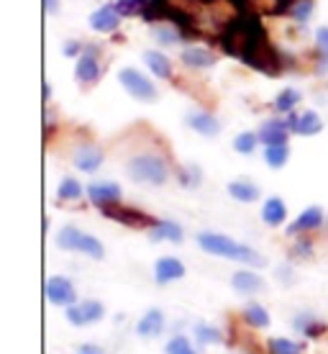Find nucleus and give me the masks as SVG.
<instances>
[{
  "label": "nucleus",
  "instance_id": "1",
  "mask_svg": "<svg viewBox=\"0 0 328 354\" xmlns=\"http://www.w3.org/2000/svg\"><path fill=\"white\" fill-rule=\"evenodd\" d=\"M269 39L264 34V26L257 16L251 13H241L231 21L229 26L221 31V49L231 57H239L247 64L254 54L267 44Z\"/></svg>",
  "mask_w": 328,
  "mask_h": 354
},
{
  "label": "nucleus",
  "instance_id": "2",
  "mask_svg": "<svg viewBox=\"0 0 328 354\" xmlns=\"http://www.w3.org/2000/svg\"><path fill=\"white\" fill-rule=\"evenodd\" d=\"M197 247L205 249L208 254H215V257H226L233 259V262H244L249 267H262L264 265V257L254 252L247 244H239V241L229 239L223 234H213V231H205V234H197Z\"/></svg>",
  "mask_w": 328,
  "mask_h": 354
},
{
  "label": "nucleus",
  "instance_id": "3",
  "mask_svg": "<svg viewBox=\"0 0 328 354\" xmlns=\"http://www.w3.org/2000/svg\"><path fill=\"white\" fill-rule=\"evenodd\" d=\"M126 172L133 183H146V185H164L169 177L167 162L160 154H136L128 162Z\"/></svg>",
  "mask_w": 328,
  "mask_h": 354
},
{
  "label": "nucleus",
  "instance_id": "4",
  "mask_svg": "<svg viewBox=\"0 0 328 354\" xmlns=\"http://www.w3.org/2000/svg\"><path fill=\"white\" fill-rule=\"evenodd\" d=\"M57 247L64 249V252H82L93 259H103L106 257V249L95 236H90L85 231H80L77 226H64L59 234H57Z\"/></svg>",
  "mask_w": 328,
  "mask_h": 354
},
{
  "label": "nucleus",
  "instance_id": "5",
  "mask_svg": "<svg viewBox=\"0 0 328 354\" xmlns=\"http://www.w3.org/2000/svg\"><path fill=\"white\" fill-rule=\"evenodd\" d=\"M100 213L110 218L115 223H124L128 229H154L157 226V218L149 216V213L139 211V208H131V205H121V203H110V205H103Z\"/></svg>",
  "mask_w": 328,
  "mask_h": 354
},
{
  "label": "nucleus",
  "instance_id": "6",
  "mask_svg": "<svg viewBox=\"0 0 328 354\" xmlns=\"http://www.w3.org/2000/svg\"><path fill=\"white\" fill-rule=\"evenodd\" d=\"M118 80H121L126 93L131 97H136L139 103H154V100L160 97L157 85H154L149 77H144V72L133 70V67H126V70L118 72Z\"/></svg>",
  "mask_w": 328,
  "mask_h": 354
},
{
  "label": "nucleus",
  "instance_id": "7",
  "mask_svg": "<svg viewBox=\"0 0 328 354\" xmlns=\"http://www.w3.org/2000/svg\"><path fill=\"white\" fill-rule=\"evenodd\" d=\"M103 316H106V306L98 301H82L67 308V321L72 326H90V324H98Z\"/></svg>",
  "mask_w": 328,
  "mask_h": 354
},
{
  "label": "nucleus",
  "instance_id": "8",
  "mask_svg": "<svg viewBox=\"0 0 328 354\" xmlns=\"http://www.w3.org/2000/svg\"><path fill=\"white\" fill-rule=\"evenodd\" d=\"M46 298L52 306H75L77 303V290H75V285L62 277V274H54L46 280Z\"/></svg>",
  "mask_w": 328,
  "mask_h": 354
},
{
  "label": "nucleus",
  "instance_id": "9",
  "mask_svg": "<svg viewBox=\"0 0 328 354\" xmlns=\"http://www.w3.org/2000/svg\"><path fill=\"white\" fill-rule=\"evenodd\" d=\"M75 77L80 85H95L100 77V64H98V49L95 46H85L82 54L77 57L75 64Z\"/></svg>",
  "mask_w": 328,
  "mask_h": 354
},
{
  "label": "nucleus",
  "instance_id": "10",
  "mask_svg": "<svg viewBox=\"0 0 328 354\" xmlns=\"http://www.w3.org/2000/svg\"><path fill=\"white\" fill-rule=\"evenodd\" d=\"M287 129L298 136H316L323 131V121L316 111H305V113H287Z\"/></svg>",
  "mask_w": 328,
  "mask_h": 354
},
{
  "label": "nucleus",
  "instance_id": "11",
  "mask_svg": "<svg viewBox=\"0 0 328 354\" xmlns=\"http://www.w3.org/2000/svg\"><path fill=\"white\" fill-rule=\"evenodd\" d=\"M185 124L200 136H218L221 133V121L208 111H190L185 115Z\"/></svg>",
  "mask_w": 328,
  "mask_h": 354
},
{
  "label": "nucleus",
  "instance_id": "12",
  "mask_svg": "<svg viewBox=\"0 0 328 354\" xmlns=\"http://www.w3.org/2000/svg\"><path fill=\"white\" fill-rule=\"evenodd\" d=\"M88 24H90V28L98 31V34H110V31H115L118 24H121V13H118L115 6H103V8H98L90 16Z\"/></svg>",
  "mask_w": 328,
  "mask_h": 354
},
{
  "label": "nucleus",
  "instance_id": "13",
  "mask_svg": "<svg viewBox=\"0 0 328 354\" xmlns=\"http://www.w3.org/2000/svg\"><path fill=\"white\" fill-rule=\"evenodd\" d=\"M88 198L98 208L118 203L121 201V185L118 183H93V185H88Z\"/></svg>",
  "mask_w": 328,
  "mask_h": 354
},
{
  "label": "nucleus",
  "instance_id": "14",
  "mask_svg": "<svg viewBox=\"0 0 328 354\" xmlns=\"http://www.w3.org/2000/svg\"><path fill=\"white\" fill-rule=\"evenodd\" d=\"M72 162H75V167L82 169V172H98V167L103 165V151H100L98 147H93V144H82V147L75 149Z\"/></svg>",
  "mask_w": 328,
  "mask_h": 354
},
{
  "label": "nucleus",
  "instance_id": "15",
  "mask_svg": "<svg viewBox=\"0 0 328 354\" xmlns=\"http://www.w3.org/2000/svg\"><path fill=\"white\" fill-rule=\"evenodd\" d=\"M180 277H185V265H182L177 257L157 259V265H154V280H157V283L167 285V283L180 280Z\"/></svg>",
  "mask_w": 328,
  "mask_h": 354
},
{
  "label": "nucleus",
  "instance_id": "16",
  "mask_svg": "<svg viewBox=\"0 0 328 354\" xmlns=\"http://www.w3.org/2000/svg\"><path fill=\"white\" fill-rule=\"evenodd\" d=\"M320 223H323V208H320V205H311V208H305V211L287 226V234L295 236V234H302V231H313V229H318Z\"/></svg>",
  "mask_w": 328,
  "mask_h": 354
},
{
  "label": "nucleus",
  "instance_id": "17",
  "mask_svg": "<svg viewBox=\"0 0 328 354\" xmlns=\"http://www.w3.org/2000/svg\"><path fill=\"white\" fill-rule=\"evenodd\" d=\"M180 59L190 70H205V67H213L215 64V54L203 49V46H187V49H182Z\"/></svg>",
  "mask_w": 328,
  "mask_h": 354
},
{
  "label": "nucleus",
  "instance_id": "18",
  "mask_svg": "<svg viewBox=\"0 0 328 354\" xmlns=\"http://www.w3.org/2000/svg\"><path fill=\"white\" fill-rule=\"evenodd\" d=\"M257 133L264 147H272V144H287L290 129H287V121H264Z\"/></svg>",
  "mask_w": 328,
  "mask_h": 354
},
{
  "label": "nucleus",
  "instance_id": "19",
  "mask_svg": "<svg viewBox=\"0 0 328 354\" xmlns=\"http://www.w3.org/2000/svg\"><path fill=\"white\" fill-rule=\"evenodd\" d=\"M164 331V313L160 308H151L144 313V319L136 324V334L144 339H154Z\"/></svg>",
  "mask_w": 328,
  "mask_h": 354
},
{
  "label": "nucleus",
  "instance_id": "20",
  "mask_svg": "<svg viewBox=\"0 0 328 354\" xmlns=\"http://www.w3.org/2000/svg\"><path fill=\"white\" fill-rule=\"evenodd\" d=\"M231 285L241 295H254V292H259L264 288V280L257 272H251V270H239V272L231 277Z\"/></svg>",
  "mask_w": 328,
  "mask_h": 354
},
{
  "label": "nucleus",
  "instance_id": "21",
  "mask_svg": "<svg viewBox=\"0 0 328 354\" xmlns=\"http://www.w3.org/2000/svg\"><path fill=\"white\" fill-rule=\"evenodd\" d=\"M144 62H146V67H149L157 77H162V80H169L172 77V62H169L167 57L162 52H157V49H149V52H144Z\"/></svg>",
  "mask_w": 328,
  "mask_h": 354
},
{
  "label": "nucleus",
  "instance_id": "22",
  "mask_svg": "<svg viewBox=\"0 0 328 354\" xmlns=\"http://www.w3.org/2000/svg\"><path fill=\"white\" fill-rule=\"evenodd\" d=\"M151 241H172V244H180L182 241V226L175 221H160L154 229H149Z\"/></svg>",
  "mask_w": 328,
  "mask_h": 354
},
{
  "label": "nucleus",
  "instance_id": "23",
  "mask_svg": "<svg viewBox=\"0 0 328 354\" xmlns=\"http://www.w3.org/2000/svg\"><path fill=\"white\" fill-rule=\"evenodd\" d=\"M229 195L233 201H239V203H254L259 201V187L254 183H247V180H233L229 185Z\"/></svg>",
  "mask_w": 328,
  "mask_h": 354
},
{
  "label": "nucleus",
  "instance_id": "24",
  "mask_svg": "<svg viewBox=\"0 0 328 354\" xmlns=\"http://www.w3.org/2000/svg\"><path fill=\"white\" fill-rule=\"evenodd\" d=\"M262 218H264L267 226H282L284 218H287V208H284L282 198H269L262 208Z\"/></svg>",
  "mask_w": 328,
  "mask_h": 354
},
{
  "label": "nucleus",
  "instance_id": "25",
  "mask_svg": "<svg viewBox=\"0 0 328 354\" xmlns=\"http://www.w3.org/2000/svg\"><path fill=\"white\" fill-rule=\"evenodd\" d=\"M293 3L295 0H249V6L262 16H282L293 8Z\"/></svg>",
  "mask_w": 328,
  "mask_h": 354
},
{
  "label": "nucleus",
  "instance_id": "26",
  "mask_svg": "<svg viewBox=\"0 0 328 354\" xmlns=\"http://www.w3.org/2000/svg\"><path fill=\"white\" fill-rule=\"evenodd\" d=\"M302 100V93L295 88H284L280 90V95L275 97V111L277 113H293L295 106Z\"/></svg>",
  "mask_w": 328,
  "mask_h": 354
},
{
  "label": "nucleus",
  "instance_id": "27",
  "mask_svg": "<svg viewBox=\"0 0 328 354\" xmlns=\"http://www.w3.org/2000/svg\"><path fill=\"white\" fill-rule=\"evenodd\" d=\"M295 328L308 339H316V337H320V334H326V324L318 319H313V316H305V313L295 319Z\"/></svg>",
  "mask_w": 328,
  "mask_h": 354
},
{
  "label": "nucleus",
  "instance_id": "28",
  "mask_svg": "<svg viewBox=\"0 0 328 354\" xmlns=\"http://www.w3.org/2000/svg\"><path fill=\"white\" fill-rule=\"evenodd\" d=\"M287 160H290V147H287V144H272V147H264V162L272 169L284 167Z\"/></svg>",
  "mask_w": 328,
  "mask_h": 354
},
{
  "label": "nucleus",
  "instance_id": "29",
  "mask_svg": "<svg viewBox=\"0 0 328 354\" xmlns=\"http://www.w3.org/2000/svg\"><path fill=\"white\" fill-rule=\"evenodd\" d=\"M154 39L160 41V44H167V46H175V44H180L182 39H185V34L180 31L175 24H164V26H154Z\"/></svg>",
  "mask_w": 328,
  "mask_h": 354
},
{
  "label": "nucleus",
  "instance_id": "30",
  "mask_svg": "<svg viewBox=\"0 0 328 354\" xmlns=\"http://www.w3.org/2000/svg\"><path fill=\"white\" fill-rule=\"evenodd\" d=\"M244 321L254 328H264L269 326V313L259 303H249L247 308H244Z\"/></svg>",
  "mask_w": 328,
  "mask_h": 354
},
{
  "label": "nucleus",
  "instance_id": "31",
  "mask_svg": "<svg viewBox=\"0 0 328 354\" xmlns=\"http://www.w3.org/2000/svg\"><path fill=\"white\" fill-rule=\"evenodd\" d=\"M113 6L118 8V13H121L124 18L144 16V10H146V6H149V0H115Z\"/></svg>",
  "mask_w": 328,
  "mask_h": 354
},
{
  "label": "nucleus",
  "instance_id": "32",
  "mask_svg": "<svg viewBox=\"0 0 328 354\" xmlns=\"http://www.w3.org/2000/svg\"><path fill=\"white\" fill-rule=\"evenodd\" d=\"M57 195H59V201H77V198H82V185L75 177H64Z\"/></svg>",
  "mask_w": 328,
  "mask_h": 354
},
{
  "label": "nucleus",
  "instance_id": "33",
  "mask_svg": "<svg viewBox=\"0 0 328 354\" xmlns=\"http://www.w3.org/2000/svg\"><path fill=\"white\" fill-rule=\"evenodd\" d=\"M259 144V133L254 131H241L236 139H233V149L239 151V154H251V151L257 149Z\"/></svg>",
  "mask_w": 328,
  "mask_h": 354
},
{
  "label": "nucleus",
  "instance_id": "34",
  "mask_svg": "<svg viewBox=\"0 0 328 354\" xmlns=\"http://www.w3.org/2000/svg\"><path fill=\"white\" fill-rule=\"evenodd\" d=\"M195 337L200 339V344H221L223 334L215 326H208V324H197L195 326Z\"/></svg>",
  "mask_w": 328,
  "mask_h": 354
},
{
  "label": "nucleus",
  "instance_id": "35",
  "mask_svg": "<svg viewBox=\"0 0 328 354\" xmlns=\"http://www.w3.org/2000/svg\"><path fill=\"white\" fill-rule=\"evenodd\" d=\"M313 10H316V3H313V0H295L293 8H290V16H293L298 24H305V21L313 16Z\"/></svg>",
  "mask_w": 328,
  "mask_h": 354
},
{
  "label": "nucleus",
  "instance_id": "36",
  "mask_svg": "<svg viewBox=\"0 0 328 354\" xmlns=\"http://www.w3.org/2000/svg\"><path fill=\"white\" fill-rule=\"evenodd\" d=\"M316 52L320 57V67L318 72H323V67L328 64V26H320L316 31Z\"/></svg>",
  "mask_w": 328,
  "mask_h": 354
},
{
  "label": "nucleus",
  "instance_id": "37",
  "mask_svg": "<svg viewBox=\"0 0 328 354\" xmlns=\"http://www.w3.org/2000/svg\"><path fill=\"white\" fill-rule=\"evenodd\" d=\"M269 352L272 354H300L302 346L290 342V339H269Z\"/></svg>",
  "mask_w": 328,
  "mask_h": 354
},
{
  "label": "nucleus",
  "instance_id": "38",
  "mask_svg": "<svg viewBox=\"0 0 328 354\" xmlns=\"http://www.w3.org/2000/svg\"><path fill=\"white\" fill-rule=\"evenodd\" d=\"M167 354H197V352H195V346L190 344V339L175 337V339H169Z\"/></svg>",
  "mask_w": 328,
  "mask_h": 354
},
{
  "label": "nucleus",
  "instance_id": "39",
  "mask_svg": "<svg viewBox=\"0 0 328 354\" xmlns=\"http://www.w3.org/2000/svg\"><path fill=\"white\" fill-rule=\"evenodd\" d=\"M180 183H182L185 187H197V183H200V169H197L195 165L185 167L182 172H180Z\"/></svg>",
  "mask_w": 328,
  "mask_h": 354
},
{
  "label": "nucleus",
  "instance_id": "40",
  "mask_svg": "<svg viewBox=\"0 0 328 354\" xmlns=\"http://www.w3.org/2000/svg\"><path fill=\"white\" fill-rule=\"evenodd\" d=\"M82 49H85V46H82L80 41H67V46H64V54H67V57H80Z\"/></svg>",
  "mask_w": 328,
  "mask_h": 354
},
{
  "label": "nucleus",
  "instance_id": "41",
  "mask_svg": "<svg viewBox=\"0 0 328 354\" xmlns=\"http://www.w3.org/2000/svg\"><path fill=\"white\" fill-rule=\"evenodd\" d=\"M313 252V247L311 244H308V241H300V244H298V247H295V252L293 254H298V257H308V254H311Z\"/></svg>",
  "mask_w": 328,
  "mask_h": 354
},
{
  "label": "nucleus",
  "instance_id": "42",
  "mask_svg": "<svg viewBox=\"0 0 328 354\" xmlns=\"http://www.w3.org/2000/svg\"><path fill=\"white\" fill-rule=\"evenodd\" d=\"M44 8L49 16H54V13L59 10V0H44Z\"/></svg>",
  "mask_w": 328,
  "mask_h": 354
},
{
  "label": "nucleus",
  "instance_id": "43",
  "mask_svg": "<svg viewBox=\"0 0 328 354\" xmlns=\"http://www.w3.org/2000/svg\"><path fill=\"white\" fill-rule=\"evenodd\" d=\"M80 354H95V352H90V349H85V352H80Z\"/></svg>",
  "mask_w": 328,
  "mask_h": 354
}]
</instances>
